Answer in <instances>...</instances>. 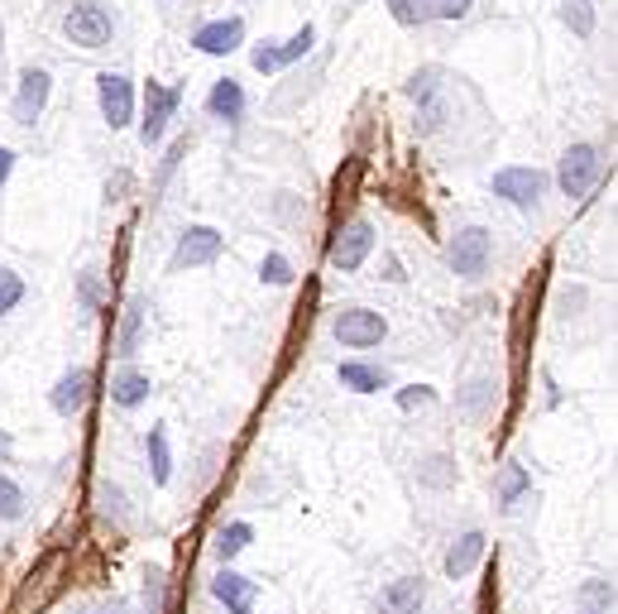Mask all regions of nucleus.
Masks as SVG:
<instances>
[{
  "label": "nucleus",
  "instance_id": "9",
  "mask_svg": "<svg viewBox=\"0 0 618 614\" xmlns=\"http://www.w3.org/2000/svg\"><path fill=\"white\" fill-rule=\"evenodd\" d=\"M226 250V235L216 226H188L173 250V273L182 269H202V265H216V255Z\"/></svg>",
  "mask_w": 618,
  "mask_h": 614
},
{
  "label": "nucleus",
  "instance_id": "19",
  "mask_svg": "<svg viewBox=\"0 0 618 614\" xmlns=\"http://www.w3.org/2000/svg\"><path fill=\"white\" fill-rule=\"evenodd\" d=\"M336 375H340V384H346V389H355V394H379V389H389V370H384V365L346 360Z\"/></svg>",
  "mask_w": 618,
  "mask_h": 614
},
{
  "label": "nucleus",
  "instance_id": "17",
  "mask_svg": "<svg viewBox=\"0 0 618 614\" xmlns=\"http://www.w3.org/2000/svg\"><path fill=\"white\" fill-rule=\"evenodd\" d=\"M206 111H212L216 121H226V125H240V115H245V87L235 82V77H221V82L212 87V97H206Z\"/></svg>",
  "mask_w": 618,
  "mask_h": 614
},
{
  "label": "nucleus",
  "instance_id": "15",
  "mask_svg": "<svg viewBox=\"0 0 618 614\" xmlns=\"http://www.w3.org/2000/svg\"><path fill=\"white\" fill-rule=\"evenodd\" d=\"M87 399H91V370H68L54 384V394H48V403H54L58 417H77L87 409Z\"/></svg>",
  "mask_w": 618,
  "mask_h": 614
},
{
  "label": "nucleus",
  "instance_id": "31",
  "mask_svg": "<svg viewBox=\"0 0 618 614\" xmlns=\"http://www.w3.org/2000/svg\"><path fill=\"white\" fill-rule=\"evenodd\" d=\"M431 399H437V389H431V384H407V389H398V409H403V413L427 409Z\"/></svg>",
  "mask_w": 618,
  "mask_h": 614
},
{
  "label": "nucleus",
  "instance_id": "2",
  "mask_svg": "<svg viewBox=\"0 0 618 614\" xmlns=\"http://www.w3.org/2000/svg\"><path fill=\"white\" fill-rule=\"evenodd\" d=\"M604 178V159H599V149L595 145H565L561 149V164H557V182H561V192L571 202H585L589 192H595V182Z\"/></svg>",
  "mask_w": 618,
  "mask_h": 614
},
{
  "label": "nucleus",
  "instance_id": "6",
  "mask_svg": "<svg viewBox=\"0 0 618 614\" xmlns=\"http://www.w3.org/2000/svg\"><path fill=\"white\" fill-rule=\"evenodd\" d=\"M178 101H182V87H159V82L144 87V121H139V139H144L149 149L159 145L164 130H168V121L178 115Z\"/></svg>",
  "mask_w": 618,
  "mask_h": 614
},
{
  "label": "nucleus",
  "instance_id": "29",
  "mask_svg": "<svg viewBox=\"0 0 618 614\" xmlns=\"http://www.w3.org/2000/svg\"><path fill=\"white\" fill-rule=\"evenodd\" d=\"M24 303V279L15 269H0V317H5V312H15Z\"/></svg>",
  "mask_w": 618,
  "mask_h": 614
},
{
  "label": "nucleus",
  "instance_id": "23",
  "mask_svg": "<svg viewBox=\"0 0 618 614\" xmlns=\"http://www.w3.org/2000/svg\"><path fill=\"white\" fill-rule=\"evenodd\" d=\"M149 466H154V485H168V476H173V451H168L164 427H149Z\"/></svg>",
  "mask_w": 618,
  "mask_h": 614
},
{
  "label": "nucleus",
  "instance_id": "5",
  "mask_svg": "<svg viewBox=\"0 0 618 614\" xmlns=\"http://www.w3.org/2000/svg\"><path fill=\"white\" fill-rule=\"evenodd\" d=\"M494 192L504 202L518 206V212H537V206H542V192H547V174H542V168H528V164L498 168V174H494Z\"/></svg>",
  "mask_w": 618,
  "mask_h": 614
},
{
  "label": "nucleus",
  "instance_id": "7",
  "mask_svg": "<svg viewBox=\"0 0 618 614\" xmlns=\"http://www.w3.org/2000/svg\"><path fill=\"white\" fill-rule=\"evenodd\" d=\"M384 336H389V322L370 308H346L336 317V342L346 350H370V346L384 342Z\"/></svg>",
  "mask_w": 618,
  "mask_h": 614
},
{
  "label": "nucleus",
  "instance_id": "1",
  "mask_svg": "<svg viewBox=\"0 0 618 614\" xmlns=\"http://www.w3.org/2000/svg\"><path fill=\"white\" fill-rule=\"evenodd\" d=\"M63 34L77 48H106L115 38V15L101 0H72L68 15H63Z\"/></svg>",
  "mask_w": 618,
  "mask_h": 614
},
{
  "label": "nucleus",
  "instance_id": "14",
  "mask_svg": "<svg viewBox=\"0 0 618 614\" xmlns=\"http://www.w3.org/2000/svg\"><path fill=\"white\" fill-rule=\"evenodd\" d=\"M212 595L226 605L231 614H255V600H259V581L240 577V571H221L212 581Z\"/></svg>",
  "mask_w": 618,
  "mask_h": 614
},
{
  "label": "nucleus",
  "instance_id": "28",
  "mask_svg": "<svg viewBox=\"0 0 618 614\" xmlns=\"http://www.w3.org/2000/svg\"><path fill=\"white\" fill-rule=\"evenodd\" d=\"M312 44H317V30L312 24H302V30L288 38V44H279V68H288V63H297L302 54H312Z\"/></svg>",
  "mask_w": 618,
  "mask_h": 614
},
{
  "label": "nucleus",
  "instance_id": "27",
  "mask_svg": "<svg viewBox=\"0 0 618 614\" xmlns=\"http://www.w3.org/2000/svg\"><path fill=\"white\" fill-rule=\"evenodd\" d=\"M24 504H30L24 500V490L10 476H0V524H15V518L24 514Z\"/></svg>",
  "mask_w": 618,
  "mask_h": 614
},
{
  "label": "nucleus",
  "instance_id": "38",
  "mask_svg": "<svg viewBox=\"0 0 618 614\" xmlns=\"http://www.w3.org/2000/svg\"><path fill=\"white\" fill-rule=\"evenodd\" d=\"M384 279H393V283H398V279H403V269H398V259H384Z\"/></svg>",
  "mask_w": 618,
  "mask_h": 614
},
{
  "label": "nucleus",
  "instance_id": "30",
  "mask_svg": "<svg viewBox=\"0 0 618 614\" xmlns=\"http://www.w3.org/2000/svg\"><path fill=\"white\" fill-rule=\"evenodd\" d=\"M259 279L273 283V289H283V283H293V265H288L283 255H265V265H259Z\"/></svg>",
  "mask_w": 618,
  "mask_h": 614
},
{
  "label": "nucleus",
  "instance_id": "10",
  "mask_svg": "<svg viewBox=\"0 0 618 614\" xmlns=\"http://www.w3.org/2000/svg\"><path fill=\"white\" fill-rule=\"evenodd\" d=\"M370 250H374V226L364 216H355V221H346V226L336 231V241H332V265L336 269H346V273H355L370 259Z\"/></svg>",
  "mask_w": 618,
  "mask_h": 614
},
{
  "label": "nucleus",
  "instance_id": "13",
  "mask_svg": "<svg viewBox=\"0 0 618 614\" xmlns=\"http://www.w3.org/2000/svg\"><path fill=\"white\" fill-rule=\"evenodd\" d=\"M423 600H427L423 577H398L379 591V614H423Z\"/></svg>",
  "mask_w": 618,
  "mask_h": 614
},
{
  "label": "nucleus",
  "instance_id": "34",
  "mask_svg": "<svg viewBox=\"0 0 618 614\" xmlns=\"http://www.w3.org/2000/svg\"><path fill=\"white\" fill-rule=\"evenodd\" d=\"M249 63H255L259 72H279V44H259L255 54H249Z\"/></svg>",
  "mask_w": 618,
  "mask_h": 614
},
{
  "label": "nucleus",
  "instance_id": "24",
  "mask_svg": "<svg viewBox=\"0 0 618 614\" xmlns=\"http://www.w3.org/2000/svg\"><path fill=\"white\" fill-rule=\"evenodd\" d=\"M249 543H255V528H249V524H226L216 533V557L231 561V557H240Z\"/></svg>",
  "mask_w": 618,
  "mask_h": 614
},
{
  "label": "nucleus",
  "instance_id": "32",
  "mask_svg": "<svg viewBox=\"0 0 618 614\" xmlns=\"http://www.w3.org/2000/svg\"><path fill=\"white\" fill-rule=\"evenodd\" d=\"M427 5H431V15L437 20H465L475 0H427Z\"/></svg>",
  "mask_w": 618,
  "mask_h": 614
},
{
  "label": "nucleus",
  "instance_id": "41",
  "mask_svg": "<svg viewBox=\"0 0 618 614\" xmlns=\"http://www.w3.org/2000/svg\"><path fill=\"white\" fill-rule=\"evenodd\" d=\"M581 614H595V610H581Z\"/></svg>",
  "mask_w": 618,
  "mask_h": 614
},
{
  "label": "nucleus",
  "instance_id": "16",
  "mask_svg": "<svg viewBox=\"0 0 618 614\" xmlns=\"http://www.w3.org/2000/svg\"><path fill=\"white\" fill-rule=\"evenodd\" d=\"M484 547H490V543H484V533H465V538H456L451 552H446V577H451V581H465L470 571H475L480 561H484Z\"/></svg>",
  "mask_w": 618,
  "mask_h": 614
},
{
  "label": "nucleus",
  "instance_id": "4",
  "mask_svg": "<svg viewBox=\"0 0 618 614\" xmlns=\"http://www.w3.org/2000/svg\"><path fill=\"white\" fill-rule=\"evenodd\" d=\"M494 259V241L484 226H465L451 235V245H446V265H451V273H460V279H480L484 269H490Z\"/></svg>",
  "mask_w": 618,
  "mask_h": 614
},
{
  "label": "nucleus",
  "instance_id": "26",
  "mask_svg": "<svg viewBox=\"0 0 618 614\" xmlns=\"http://www.w3.org/2000/svg\"><path fill=\"white\" fill-rule=\"evenodd\" d=\"M144 610H149V614H168V577L159 567L144 571Z\"/></svg>",
  "mask_w": 618,
  "mask_h": 614
},
{
  "label": "nucleus",
  "instance_id": "35",
  "mask_svg": "<svg viewBox=\"0 0 618 614\" xmlns=\"http://www.w3.org/2000/svg\"><path fill=\"white\" fill-rule=\"evenodd\" d=\"M585 595H589V600H599V605H614V585H604V581H589V585H585Z\"/></svg>",
  "mask_w": 618,
  "mask_h": 614
},
{
  "label": "nucleus",
  "instance_id": "25",
  "mask_svg": "<svg viewBox=\"0 0 618 614\" xmlns=\"http://www.w3.org/2000/svg\"><path fill=\"white\" fill-rule=\"evenodd\" d=\"M389 5V15L403 24V30H417V24H427L431 20V5L427 0H384Z\"/></svg>",
  "mask_w": 618,
  "mask_h": 614
},
{
  "label": "nucleus",
  "instance_id": "37",
  "mask_svg": "<svg viewBox=\"0 0 618 614\" xmlns=\"http://www.w3.org/2000/svg\"><path fill=\"white\" fill-rule=\"evenodd\" d=\"M130 188V174H115V182H106V198L115 202V192H125Z\"/></svg>",
  "mask_w": 618,
  "mask_h": 614
},
{
  "label": "nucleus",
  "instance_id": "3",
  "mask_svg": "<svg viewBox=\"0 0 618 614\" xmlns=\"http://www.w3.org/2000/svg\"><path fill=\"white\" fill-rule=\"evenodd\" d=\"M407 101L417 107V135H431L441 121H446V72L441 68H417L407 77Z\"/></svg>",
  "mask_w": 618,
  "mask_h": 614
},
{
  "label": "nucleus",
  "instance_id": "18",
  "mask_svg": "<svg viewBox=\"0 0 618 614\" xmlns=\"http://www.w3.org/2000/svg\"><path fill=\"white\" fill-rule=\"evenodd\" d=\"M149 394H154L149 375L135 370V365H125V370L111 380V403H115V409H139V403L149 399Z\"/></svg>",
  "mask_w": 618,
  "mask_h": 614
},
{
  "label": "nucleus",
  "instance_id": "39",
  "mask_svg": "<svg viewBox=\"0 0 618 614\" xmlns=\"http://www.w3.org/2000/svg\"><path fill=\"white\" fill-rule=\"evenodd\" d=\"M0 48H5V24H0Z\"/></svg>",
  "mask_w": 618,
  "mask_h": 614
},
{
  "label": "nucleus",
  "instance_id": "36",
  "mask_svg": "<svg viewBox=\"0 0 618 614\" xmlns=\"http://www.w3.org/2000/svg\"><path fill=\"white\" fill-rule=\"evenodd\" d=\"M10 168H15V154H10L5 145H0V188H5V178H10Z\"/></svg>",
  "mask_w": 618,
  "mask_h": 614
},
{
  "label": "nucleus",
  "instance_id": "8",
  "mask_svg": "<svg viewBox=\"0 0 618 614\" xmlns=\"http://www.w3.org/2000/svg\"><path fill=\"white\" fill-rule=\"evenodd\" d=\"M97 101H101V121L111 130H125L135 121V87L125 72H101L97 77Z\"/></svg>",
  "mask_w": 618,
  "mask_h": 614
},
{
  "label": "nucleus",
  "instance_id": "12",
  "mask_svg": "<svg viewBox=\"0 0 618 614\" xmlns=\"http://www.w3.org/2000/svg\"><path fill=\"white\" fill-rule=\"evenodd\" d=\"M240 44H245V20H240V15L212 20V24H202V30L192 34V48H196V54H212V58H226V54H235Z\"/></svg>",
  "mask_w": 618,
  "mask_h": 614
},
{
  "label": "nucleus",
  "instance_id": "22",
  "mask_svg": "<svg viewBox=\"0 0 618 614\" xmlns=\"http://www.w3.org/2000/svg\"><path fill=\"white\" fill-rule=\"evenodd\" d=\"M561 24L571 34L589 38L595 34V0H561Z\"/></svg>",
  "mask_w": 618,
  "mask_h": 614
},
{
  "label": "nucleus",
  "instance_id": "21",
  "mask_svg": "<svg viewBox=\"0 0 618 614\" xmlns=\"http://www.w3.org/2000/svg\"><path fill=\"white\" fill-rule=\"evenodd\" d=\"M139 336H144V303L139 298H130L125 303V322H121V336H115V356H135L139 350Z\"/></svg>",
  "mask_w": 618,
  "mask_h": 614
},
{
  "label": "nucleus",
  "instance_id": "11",
  "mask_svg": "<svg viewBox=\"0 0 618 614\" xmlns=\"http://www.w3.org/2000/svg\"><path fill=\"white\" fill-rule=\"evenodd\" d=\"M48 91H54V77H48V68H24L20 72V87H15V121L20 125H34L38 115H44L48 107Z\"/></svg>",
  "mask_w": 618,
  "mask_h": 614
},
{
  "label": "nucleus",
  "instance_id": "33",
  "mask_svg": "<svg viewBox=\"0 0 618 614\" xmlns=\"http://www.w3.org/2000/svg\"><path fill=\"white\" fill-rule=\"evenodd\" d=\"M101 298H106V289H101L97 269H87V273H82V308H87V312H97V308H101Z\"/></svg>",
  "mask_w": 618,
  "mask_h": 614
},
{
  "label": "nucleus",
  "instance_id": "40",
  "mask_svg": "<svg viewBox=\"0 0 618 614\" xmlns=\"http://www.w3.org/2000/svg\"><path fill=\"white\" fill-rule=\"evenodd\" d=\"M111 614H125V610H121V605H115V610H111Z\"/></svg>",
  "mask_w": 618,
  "mask_h": 614
},
{
  "label": "nucleus",
  "instance_id": "20",
  "mask_svg": "<svg viewBox=\"0 0 618 614\" xmlns=\"http://www.w3.org/2000/svg\"><path fill=\"white\" fill-rule=\"evenodd\" d=\"M528 490H532V476H528V470H523L518 461H504V466H498V480H494V500H498V509H513Z\"/></svg>",
  "mask_w": 618,
  "mask_h": 614
}]
</instances>
